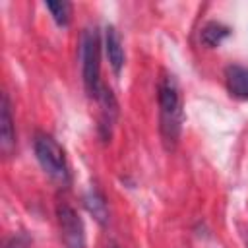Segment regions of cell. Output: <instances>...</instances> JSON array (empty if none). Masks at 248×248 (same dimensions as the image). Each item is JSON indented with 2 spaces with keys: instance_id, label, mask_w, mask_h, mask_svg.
Wrapping results in <instances>:
<instances>
[{
  "instance_id": "cell-8",
  "label": "cell",
  "mask_w": 248,
  "mask_h": 248,
  "mask_svg": "<svg viewBox=\"0 0 248 248\" xmlns=\"http://www.w3.org/2000/svg\"><path fill=\"white\" fill-rule=\"evenodd\" d=\"M83 203H85V207H87V211L101 223V225H105L107 221H108V205H107V200H105V196L99 192V190H89L87 194H85V198H83Z\"/></svg>"
},
{
  "instance_id": "cell-2",
  "label": "cell",
  "mask_w": 248,
  "mask_h": 248,
  "mask_svg": "<svg viewBox=\"0 0 248 248\" xmlns=\"http://www.w3.org/2000/svg\"><path fill=\"white\" fill-rule=\"evenodd\" d=\"M81 76L85 91L97 99L105 87L101 81V39L97 27H87L81 35Z\"/></svg>"
},
{
  "instance_id": "cell-7",
  "label": "cell",
  "mask_w": 248,
  "mask_h": 248,
  "mask_svg": "<svg viewBox=\"0 0 248 248\" xmlns=\"http://www.w3.org/2000/svg\"><path fill=\"white\" fill-rule=\"evenodd\" d=\"M227 89L236 99H248V68L246 66H229L225 70Z\"/></svg>"
},
{
  "instance_id": "cell-12",
  "label": "cell",
  "mask_w": 248,
  "mask_h": 248,
  "mask_svg": "<svg viewBox=\"0 0 248 248\" xmlns=\"http://www.w3.org/2000/svg\"><path fill=\"white\" fill-rule=\"evenodd\" d=\"M110 248H118V246H116V244H112V246H110Z\"/></svg>"
},
{
  "instance_id": "cell-9",
  "label": "cell",
  "mask_w": 248,
  "mask_h": 248,
  "mask_svg": "<svg viewBox=\"0 0 248 248\" xmlns=\"http://www.w3.org/2000/svg\"><path fill=\"white\" fill-rule=\"evenodd\" d=\"M229 33H231V29L225 23H221V21H207L202 27L200 39L207 46H217L225 37H229Z\"/></svg>"
},
{
  "instance_id": "cell-4",
  "label": "cell",
  "mask_w": 248,
  "mask_h": 248,
  "mask_svg": "<svg viewBox=\"0 0 248 248\" xmlns=\"http://www.w3.org/2000/svg\"><path fill=\"white\" fill-rule=\"evenodd\" d=\"M60 236L66 248H85V227L78 211L68 203H58L56 207Z\"/></svg>"
},
{
  "instance_id": "cell-1",
  "label": "cell",
  "mask_w": 248,
  "mask_h": 248,
  "mask_svg": "<svg viewBox=\"0 0 248 248\" xmlns=\"http://www.w3.org/2000/svg\"><path fill=\"white\" fill-rule=\"evenodd\" d=\"M159 128L163 141L172 147L182 130V99L174 76H165L159 81Z\"/></svg>"
},
{
  "instance_id": "cell-10",
  "label": "cell",
  "mask_w": 248,
  "mask_h": 248,
  "mask_svg": "<svg viewBox=\"0 0 248 248\" xmlns=\"http://www.w3.org/2000/svg\"><path fill=\"white\" fill-rule=\"evenodd\" d=\"M46 6V10L52 14V19L58 23V25H62V27H66L68 23H70V19H72V4L70 2H46L45 4Z\"/></svg>"
},
{
  "instance_id": "cell-11",
  "label": "cell",
  "mask_w": 248,
  "mask_h": 248,
  "mask_svg": "<svg viewBox=\"0 0 248 248\" xmlns=\"http://www.w3.org/2000/svg\"><path fill=\"white\" fill-rule=\"evenodd\" d=\"M4 248H25V244H23V240L21 238H10L8 242H6V246Z\"/></svg>"
},
{
  "instance_id": "cell-6",
  "label": "cell",
  "mask_w": 248,
  "mask_h": 248,
  "mask_svg": "<svg viewBox=\"0 0 248 248\" xmlns=\"http://www.w3.org/2000/svg\"><path fill=\"white\" fill-rule=\"evenodd\" d=\"M105 50H107V56H108V62H110L114 74H120V70L124 68L126 56H124V46H122L120 33L112 25H108L105 29Z\"/></svg>"
},
{
  "instance_id": "cell-5",
  "label": "cell",
  "mask_w": 248,
  "mask_h": 248,
  "mask_svg": "<svg viewBox=\"0 0 248 248\" xmlns=\"http://www.w3.org/2000/svg\"><path fill=\"white\" fill-rule=\"evenodd\" d=\"M16 145V130H14V118L10 110V99L4 93L2 105H0V147L4 153H10Z\"/></svg>"
},
{
  "instance_id": "cell-3",
  "label": "cell",
  "mask_w": 248,
  "mask_h": 248,
  "mask_svg": "<svg viewBox=\"0 0 248 248\" xmlns=\"http://www.w3.org/2000/svg\"><path fill=\"white\" fill-rule=\"evenodd\" d=\"M33 149H35V157H37L39 165L43 167V170L50 178H54L62 184H66L70 180V169H68L66 153L52 136H48L45 132H39L35 136Z\"/></svg>"
}]
</instances>
